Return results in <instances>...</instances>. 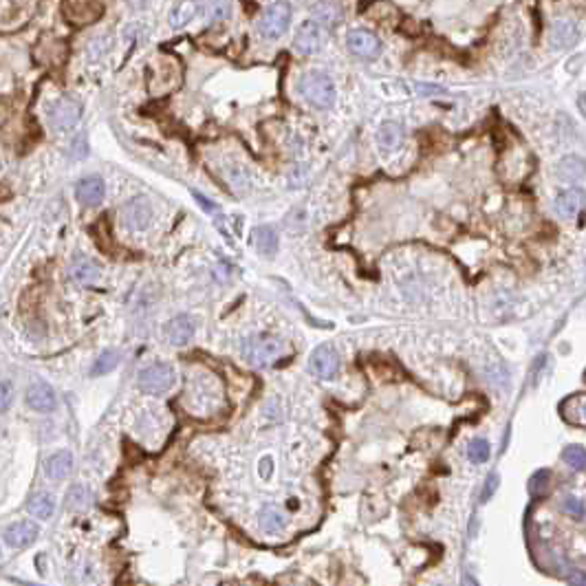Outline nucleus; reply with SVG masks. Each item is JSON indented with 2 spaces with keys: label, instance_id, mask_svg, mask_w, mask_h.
<instances>
[{
  "label": "nucleus",
  "instance_id": "f3484780",
  "mask_svg": "<svg viewBox=\"0 0 586 586\" xmlns=\"http://www.w3.org/2000/svg\"><path fill=\"white\" fill-rule=\"evenodd\" d=\"M71 276L75 278L77 283H82V285H93V283L100 280V267L90 258L77 256L71 262Z\"/></svg>",
  "mask_w": 586,
  "mask_h": 586
},
{
  "label": "nucleus",
  "instance_id": "0eeeda50",
  "mask_svg": "<svg viewBox=\"0 0 586 586\" xmlns=\"http://www.w3.org/2000/svg\"><path fill=\"white\" fill-rule=\"evenodd\" d=\"M104 11L102 3H88V0H71V3H62L64 18L75 26H86L95 22Z\"/></svg>",
  "mask_w": 586,
  "mask_h": 586
},
{
  "label": "nucleus",
  "instance_id": "2eb2a0df",
  "mask_svg": "<svg viewBox=\"0 0 586 586\" xmlns=\"http://www.w3.org/2000/svg\"><path fill=\"white\" fill-rule=\"evenodd\" d=\"M71 470H73V454L69 450L56 452V454H51L45 463V472L51 481H64V478L71 474Z\"/></svg>",
  "mask_w": 586,
  "mask_h": 586
},
{
  "label": "nucleus",
  "instance_id": "aec40b11",
  "mask_svg": "<svg viewBox=\"0 0 586 586\" xmlns=\"http://www.w3.org/2000/svg\"><path fill=\"white\" fill-rule=\"evenodd\" d=\"M254 245L262 256H274L278 249V234L269 225H260L254 230Z\"/></svg>",
  "mask_w": 586,
  "mask_h": 586
},
{
  "label": "nucleus",
  "instance_id": "412c9836",
  "mask_svg": "<svg viewBox=\"0 0 586 586\" xmlns=\"http://www.w3.org/2000/svg\"><path fill=\"white\" fill-rule=\"evenodd\" d=\"M258 525L264 531H283L287 527V516L278 507L267 505V507H262L260 514H258Z\"/></svg>",
  "mask_w": 586,
  "mask_h": 586
},
{
  "label": "nucleus",
  "instance_id": "c756f323",
  "mask_svg": "<svg viewBox=\"0 0 586 586\" xmlns=\"http://www.w3.org/2000/svg\"><path fill=\"white\" fill-rule=\"evenodd\" d=\"M313 11H315L317 18H322L326 22H335L342 13V7L335 5V3H319V5H313Z\"/></svg>",
  "mask_w": 586,
  "mask_h": 586
},
{
  "label": "nucleus",
  "instance_id": "7ed1b4c3",
  "mask_svg": "<svg viewBox=\"0 0 586 586\" xmlns=\"http://www.w3.org/2000/svg\"><path fill=\"white\" fill-rule=\"evenodd\" d=\"M175 368L170 364H150L139 372V388L148 395H166L175 386Z\"/></svg>",
  "mask_w": 586,
  "mask_h": 586
},
{
  "label": "nucleus",
  "instance_id": "c9c22d12",
  "mask_svg": "<svg viewBox=\"0 0 586 586\" xmlns=\"http://www.w3.org/2000/svg\"><path fill=\"white\" fill-rule=\"evenodd\" d=\"M194 198H196V201L201 203V205H205V207H207V212H214V203H209L205 196H201L198 192H194Z\"/></svg>",
  "mask_w": 586,
  "mask_h": 586
},
{
  "label": "nucleus",
  "instance_id": "473e14b6",
  "mask_svg": "<svg viewBox=\"0 0 586 586\" xmlns=\"http://www.w3.org/2000/svg\"><path fill=\"white\" fill-rule=\"evenodd\" d=\"M13 402V386L9 381H0V412H7Z\"/></svg>",
  "mask_w": 586,
  "mask_h": 586
},
{
  "label": "nucleus",
  "instance_id": "5701e85b",
  "mask_svg": "<svg viewBox=\"0 0 586 586\" xmlns=\"http://www.w3.org/2000/svg\"><path fill=\"white\" fill-rule=\"evenodd\" d=\"M584 175V161L580 157H564L560 164H557V177L562 181H580Z\"/></svg>",
  "mask_w": 586,
  "mask_h": 586
},
{
  "label": "nucleus",
  "instance_id": "4468645a",
  "mask_svg": "<svg viewBox=\"0 0 586 586\" xmlns=\"http://www.w3.org/2000/svg\"><path fill=\"white\" fill-rule=\"evenodd\" d=\"M166 340L172 346H185L194 335V319L190 315H177L164 326Z\"/></svg>",
  "mask_w": 586,
  "mask_h": 586
},
{
  "label": "nucleus",
  "instance_id": "58836bf2",
  "mask_svg": "<svg viewBox=\"0 0 586 586\" xmlns=\"http://www.w3.org/2000/svg\"><path fill=\"white\" fill-rule=\"evenodd\" d=\"M0 555H3V549H0Z\"/></svg>",
  "mask_w": 586,
  "mask_h": 586
},
{
  "label": "nucleus",
  "instance_id": "2f4dec72",
  "mask_svg": "<svg viewBox=\"0 0 586 586\" xmlns=\"http://www.w3.org/2000/svg\"><path fill=\"white\" fill-rule=\"evenodd\" d=\"M549 481H551V474L547 470H540L534 474V478H531V483H529V489L534 491V494H544V489L549 487Z\"/></svg>",
  "mask_w": 586,
  "mask_h": 586
},
{
  "label": "nucleus",
  "instance_id": "6ab92c4d",
  "mask_svg": "<svg viewBox=\"0 0 586 586\" xmlns=\"http://www.w3.org/2000/svg\"><path fill=\"white\" fill-rule=\"evenodd\" d=\"M53 509H56V502H53L51 494H47V491H38L26 502V512L38 518V521H49L53 516Z\"/></svg>",
  "mask_w": 586,
  "mask_h": 586
},
{
  "label": "nucleus",
  "instance_id": "a878e982",
  "mask_svg": "<svg viewBox=\"0 0 586 586\" xmlns=\"http://www.w3.org/2000/svg\"><path fill=\"white\" fill-rule=\"evenodd\" d=\"M194 13H196V3H177L170 13V24L181 29V26H185L194 18Z\"/></svg>",
  "mask_w": 586,
  "mask_h": 586
},
{
  "label": "nucleus",
  "instance_id": "39448f33",
  "mask_svg": "<svg viewBox=\"0 0 586 586\" xmlns=\"http://www.w3.org/2000/svg\"><path fill=\"white\" fill-rule=\"evenodd\" d=\"M326 45V29L319 22L306 20L298 26V33L293 38V49L302 56H313V53L322 51Z\"/></svg>",
  "mask_w": 586,
  "mask_h": 586
},
{
  "label": "nucleus",
  "instance_id": "f257e3e1",
  "mask_svg": "<svg viewBox=\"0 0 586 586\" xmlns=\"http://www.w3.org/2000/svg\"><path fill=\"white\" fill-rule=\"evenodd\" d=\"M287 342L276 335H251L241 344V355L245 357V362L256 368L274 366L278 359L287 355Z\"/></svg>",
  "mask_w": 586,
  "mask_h": 586
},
{
  "label": "nucleus",
  "instance_id": "ddd939ff",
  "mask_svg": "<svg viewBox=\"0 0 586 586\" xmlns=\"http://www.w3.org/2000/svg\"><path fill=\"white\" fill-rule=\"evenodd\" d=\"M104 181L102 177L97 175H90V177H84V179H79V183L75 185V196H77V201L86 205V207H95L104 201Z\"/></svg>",
  "mask_w": 586,
  "mask_h": 586
},
{
  "label": "nucleus",
  "instance_id": "dca6fc26",
  "mask_svg": "<svg viewBox=\"0 0 586 586\" xmlns=\"http://www.w3.org/2000/svg\"><path fill=\"white\" fill-rule=\"evenodd\" d=\"M582 207H584V192L582 190H564V192L557 194V198H555L557 214L564 216V219H571V216L580 214Z\"/></svg>",
  "mask_w": 586,
  "mask_h": 586
},
{
  "label": "nucleus",
  "instance_id": "b1692460",
  "mask_svg": "<svg viewBox=\"0 0 586 586\" xmlns=\"http://www.w3.org/2000/svg\"><path fill=\"white\" fill-rule=\"evenodd\" d=\"M560 410H562V417H564L569 423L584 425V395H582V393H578V395H573L571 399H567Z\"/></svg>",
  "mask_w": 586,
  "mask_h": 586
},
{
  "label": "nucleus",
  "instance_id": "c85d7f7f",
  "mask_svg": "<svg viewBox=\"0 0 586 586\" xmlns=\"http://www.w3.org/2000/svg\"><path fill=\"white\" fill-rule=\"evenodd\" d=\"M489 443L485 441V438H474V441L470 443L468 448V457L472 463H485L489 459Z\"/></svg>",
  "mask_w": 586,
  "mask_h": 586
},
{
  "label": "nucleus",
  "instance_id": "7c9ffc66",
  "mask_svg": "<svg viewBox=\"0 0 586 586\" xmlns=\"http://www.w3.org/2000/svg\"><path fill=\"white\" fill-rule=\"evenodd\" d=\"M562 512L576 518V521H584V502L578 496H567L562 500Z\"/></svg>",
  "mask_w": 586,
  "mask_h": 586
},
{
  "label": "nucleus",
  "instance_id": "e433bc0d",
  "mask_svg": "<svg viewBox=\"0 0 586 586\" xmlns=\"http://www.w3.org/2000/svg\"><path fill=\"white\" fill-rule=\"evenodd\" d=\"M461 586H481V584L476 582V578H474V576L465 573V576H463V580H461Z\"/></svg>",
  "mask_w": 586,
  "mask_h": 586
},
{
  "label": "nucleus",
  "instance_id": "f03ea898",
  "mask_svg": "<svg viewBox=\"0 0 586 586\" xmlns=\"http://www.w3.org/2000/svg\"><path fill=\"white\" fill-rule=\"evenodd\" d=\"M298 93L315 109H331L335 102V84L326 73L309 71L300 77Z\"/></svg>",
  "mask_w": 586,
  "mask_h": 586
},
{
  "label": "nucleus",
  "instance_id": "a211bd4d",
  "mask_svg": "<svg viewBox=\"0 0 586 586\" xmlns=\"http://www.w3.org/2000/svg\"><path fill=\"white\" fill-rule=\"evenodd\" d=\"M377 141L383 150H397L404 143V128L397 122H386L377 130Z\"/></svg>",
  "mask_w": 586,
  "mask_h": 586
},
{
  "label": "nucleus",
  "instance_id": "423d86ee",
  "mask_svg": "<svg viewBox=\"0 0 586 586\" xmlns=\"http://www.w3.org/2000/svg\"><path fill=\"white\" fill-rule=\"evenodd\" d=\"M150 221H152V207H150L148 198L137 196L122 207V223H124V228H128L132 232L145 230L150 225Z\"/></svg>",
  "mask_w": 586,
  "mask_h": 586
},
{
  "label": "nucleus",
  "instance_id": "393cba45",
  "mask_svg": "<svg viewBox=\"0 0 586 586\" xmlns=\"http://www.w3.org/2000/svg\"><path fill=\"white\" fill-rule=\"evenodd\" d=\"M196 11H201L207 22H216L230 16V3H196Z\"/></svg>",
  "mask_w": 586,
  "mask_h": 586
},
{
  "label": "nucleus",
  "instance_id": "1a4fd4ad",
  "mask_svg": "<svg viewBox=\"0 0 586 586\" xmlns=\"http://www.w3.org/2000/svg\"><path fill=\"white\" fill-rule=\"evenodd\" d=\"M309 370L319 379H335L340 370V355L331 346H319L309 359Z\"/></svg>",
  "mask_w": 586,
  "mask_h": 586
},
{
  "label": "nucleus",
  "instance_id": "4c0bfd02",
  "mask_svg": "<svg viewBox=\"0 0 586 586\" xmlns=\"http://www.w3.org/2000/svg\"><path fill=\"white\" fill-rule=\"evenodd\" d=\"M22 586H40V584H29V582H20Z\"/></svg>",
  "mask_w": 586,
  "mask_h": 586
},
{
  "label": "nucleus",
  "instance_id": "20e7f679",
  "mask_svg": "<svg viewBox=\"0 0 586 586\" xmlns=\"http://www.w3.org/2000/svg\"><path fill=\"white\" fill-rule=\"evenodd\" d=\"M291 22V5L289 3H271L264 11V16L258 24V31L264 40L283 38Z\"/></svg>",
  "mask_w": 586,
  "mask_h": 586
},
{
  "label": "nucleus",
  "instance_id": "9b49d317",
  "mask_svg": "<svg viewBox=\"0 0 586 586\" xmlns=\"http://www.w3.org/2000/svg\"><path fill=\"white\" fill-rule=\"evenodd\" d=\"M26 406L35 412H53L58 406V397L53 393V388L45 381H33L29 388H26Z\"/></svg>",
  "mask_w": 586,
  "mask_h": 586
},
{
  "label": "nucleus",
  "instance_id": "bb28decb",
  "mask_svg": "<svg viewBox=\"0 0 586 586\" xmlns=\"http://www.w3.org/2000/svg\"><path fill=\"white\" fill-rule=\"evenodd\" d=\"M117 364H119V353H117V351H106V353H102V355L95 359L90 375H93V377L106 375V372H111Z\"/></svg>",
  "mask_w": 586,
  "mask_h": 586
},
{
  "label": "nucleus",
  "instance_id": "6e6552de",
  "mask_svg": "<svg viewBox=\"0 0 586 586\" xmlns=\"http://www.w3.org/2000/svg\"><path fill=\"white\" fill-rule=\"evenodd\" d=\"M49 117H51V126L56 130H71L79 122V117H82V104L71 97H62L53 104Z\"/></svg>",
  "mask_w": 586,
  "mask_h": 586
},
{
  "label": "nucleus",
  "instance_id": "f8f14e48",
  "mask_svg": "<svg viewBox=\"0 0 586 586\" xmlns=\"http://www.w3.org/2000/svg\"><path fill=\"white\" fill-rule=\"evenodd\" d=\"M40 536V527L33 521H18L7 527L5 531V542L11 549H24L33 544Z\"/></svg>",
  "mask_w": 586,
  "mask_h": 586
},
{
  "label": "nucleus",
  "instance_id": "cd10ccee",
  "mask_svg": "<svg viewBox=\"0 0 586 586\" xmlns=\"http://www.w3.org/2000/svg\"><path fill=\"white\" fill-rule=\"evenodd\" d=\"M562 461L569 465L571 470L582 472L584 470V463H586V454H584V448L582 445H569L562 452Z\"/></svg>",
  "mask_w": 586,
  "mask_h": 586
},
{
  "label": "nucleus",
  "instance_id": "72a5a7b5",
  "mask_svg": "<svg viewBox=\"0 0 586 586\" xmlns=\"http://www.w3.org/2000/svg\"><path fill=\"white\" fill-rule=\"evenodd\" d=\"M498 483H500V478H498V474L496 472H491L489 476H487V481H485V485H483V502L485 500H489L491 496H494V491H496V487H498Z\"/></svg>",
  "mask_w": 586,
  "mask_h": 586
},
{
  "label": "nucleus",
  "instance_id": "4be33fe9",
  "mask_svg": "<svg viewBox=\"0 0 586 586\" xmlns=\"http://www.w3.org/2000/svg\"><path fill=\"white\" fill-rule=\"evenodd\" d=\"M576 40H578V29H576V24H571V22H557L553 26V33H551V45L555 49H567L571 45H576Z\"/></svg>",
  "mask_w": 586,
  "mask_h": 586
},
{
  "label": "nucleus",
  "instance_id": "f704fd0d",
  "mask_svg": "<svg viewBox=\"0 0 586 586\" xmlns=\"http://www.w3.org/2000/svg\"><path fill=\"white\" fill-rule=\"evenodd\" d=\"M569 584H571V586H584V584H586V578H584L582 571H573V573H571V578H569Z\"/></svg>",
  "mask_w": 586,
  "mask_h": 586
},
{
  "label": "nucleus",
  "instance_id": "9d476101",
  "mask_svg": "<svg viewBox=\"0 0 586 586\" xmlns=\"http://www.w3.org/2000/svg\"><path fill=\"white\" fill-rule=\"evenodd\" d=\"M346 45L349 49L355 53L357 58H364V60H372L379 56L381 51V42L375 33H370L366 29H353L346 38Z\"/></svg>",
  "mask_w": 586,
  "mask_h": 586
}]
</instances>
